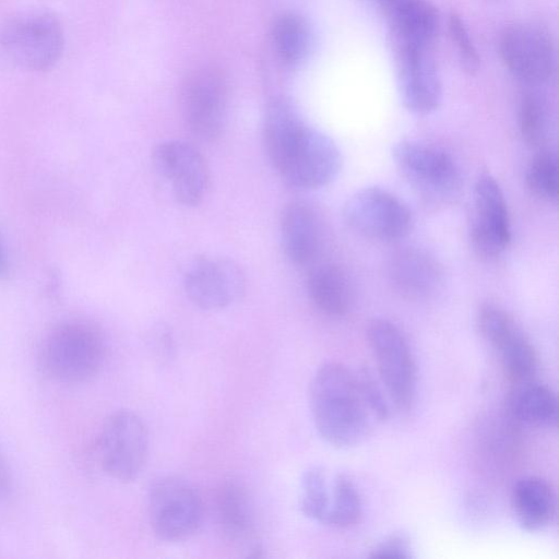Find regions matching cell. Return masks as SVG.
I'll return each mask as SVG.
<instances>
[{
	"label": "cell",
	"mask_w": 559,
	"mask_h": 559,
	"mask_svg": "<svg viewBox=\"0 0 559 559\" xmlns=\"http://www.w3.org/2000/svg\"><path fill=\"white\" fill-rule=\"evenodd\" d=\"M309 405L319 436L338 449L361 443L374 425L389 416L388 403L372 376L336 361L323 364L313 374Z\"/></svg>",
	"instance_id": "cell-1"
},
{
	"label": "cell",
	"mask_w": 559,
	"mask_h": 559,
	"mask_svg": "<svg viewBox=\"0 0 559 559\" xmlns=\"http://www.w3.org/2000/svg\"><path fill=\"white\" fill-rule=\"evenodd\" d=\"M215 503L224 536L258 556L254 512L247 490L236 481H226L218 488Z\"/></svg>",
	"instance_id": "cell-19"
},
{
	"label": "cell",
	"mask_w": 559,
	"mask_h": 559,
	"mask_svg": "<svg viewBox=\"0 0 559 559\" xmlns=\"http://www.w3.org/2000/svg\"><path fill=\"white\" fill-rule=\"evenodd\" d=\"M402 102L411 112L426 116L442 99V85L432 48L395 46Z\"/></svg>",
	"instance_id": "cell-15"
},
{
	"label": "cell",
	"mask_w": 559,
	"mask_h": 559,
	"mask_svg": "<svg viewBox=\"0 0 559 559\" xmlns=\"http://www.w3.org/2000/svg\"><path fill=\"white\" fill-rule=\"evenodd\" d=\"M343 214L353 230L379 241L404 238L414 225L407 204L379 187L364 188L352 194L344 204Z\"/></svg>",
	"instance_id": "cell-10"
},
{
	"label": "cell",
	"mask_w": 559,
	"mask_h": 559,
	"mask_svg": "<svg viewBox=\"0 0 559 559\" xmlns=\"http://www.w3.org/2000/svg\"><path fill=\"white\" fill-rule=\"evenodd\" d=\"M469 239L481 257L501 254L511 241L508 206L499 182L489 174L478 177L473 190Z\"/></svg>",
	"instance_id": "cell-11"
},
{
	"label": "cell",
	"mask_w": 559,
	"mask_h": 559,
	"mask_svg": "<svg viewBox=\"0 0 559 559\" xmlns=\"http://www.w3.org/2000/svg\"><path fill=\"white\" fill-rule=\"evenodd\" d=\"M504 377L512 385L534 380L538 369L535 347L520 326L495 349Z\"/></svg>",
	"instance_id": "cell-24"
},
{
	"label": "cell",
	"mask_w": 559,
	"mask_h": 559,
	"mask_svg": "<svg viewBox=\"0 0 559 559\" xmlns=\"http://www.w3.org/2000/svg\"><path fill=\"white\" fill-rule=\"evenodd\" d=\"M362 516V499L354 480L346 474H337L332 479L329 512L324 525L334 528H348Z\"/></svg>",
	"instance_id": "cell-25"
},
{
	"label": "cell",
	"mask_w": 559,
	"mask_h": 559,
	"mask_svg": "<svg viewBox=\"0 0 559 559\" xmlns=\"http://www.w3.org/2000/svg\"><path fill=\"white\" fill-rule=\"evenodd\" d=\"M153 164L171 188L175 199L186 205H198L210 185V170L202 153L183 140H167L157 144Z\"/></svg>",
	"instance_id": "cell-12"
},
{
	"label": "cell",
	"mask_w": 559,
	"mask_h": 559,
	"mask_svg": "<svg viewBox=\"0 0 559 559\" xmlns=\"http://www.w3.org/2000/svg\"><path fill=\"white\" fill-rule=\"evenodd\" d=\"M507 408L513 419L530 426L550 428L558 423L557 395L535 380L513 385Z\"/></svg>",
	"instance_id": "cell-23"
},
{
	"label": "cell",
	"mask_w": 559,
	"mask_h": 559,
	"mask_svg": "<svg viewBox=\"0 0 559 559\" xmlns=\"http://www.w3.org/2000/svg\"><path fill=\"white\" fill-rule=\"evenodd\" d=\"M203 510L201 496L181 477H162L148 491L150 524L163 540L179 542L191 536L202 522Z\"/></svg>",
	"instance_id": "cell-9"
},
{
	"label": "cell",
	"mask_w": 559,
	"mask_h": 559,
	"mask_svg": "<svg viewBox=\"0 0 559 559\" xmlns=\"http://www.w3.org/2000/svg\"><path fill=\"white\" fill-rule=\"evenodd\" d=\"M525 181L534 195L556 202L559 194L557 155L550 151L536 154L526 168Z\"/></svg>",
	"instance_id": "cell-27"
},
{
	"label": "cell",
	"mask_w": 559,
	"mask_h": 559,
	"mask_svg": "<svg viewBox=\"0 0 559 559\" xmlns=\"http://www.w3.org/2000/svg\"><path fill=\"white\" fill-rule=\"evenodd\" d=\"M476 325L483 340L493 349L519 328L509 312L493 304H485L478 309Z\"/></svg>",
	"instance_id": "cell-29"
},
{
	"label": "cell",
	"mask_w": 559,
	"mask_h": 559,
	"mask_svg": "<svg viewBox=\"0 0 559 559\" xmlns=\"http://www.w3.org/2000/svg\"><path fill=\"white\" fill-rule=\"evenodd\" d=\"M411 542L404 534H392L378 543L370 552L371 558L402 559L411 557Z\"/></svg>",
	"instance_id": "cell-31"
},
{
	"label": "cell",
	"mask_w": 559,
	"mask_h": 559,
	"mask_svg": "<svg viewBox=\"0 0 559 559\" xmlns=\"http://www.w3.org/2000/svg\"><path fill=\"white\" fill-rule=\"evenodd\" d=\"M9 271V262L0 236V280L7 278Z\"/></svg>",
	"instance_id": "cell-33"
},
{
	"label": "cell",
	"mask_w": 559,
	"mask_h": 559,
	"mask_svg": "<svg viewBox=\"0 0 559 559\" xmlns=\"http://www.w3.org/2000/svg\"><path fill=\"white\" fill-rule=\"evenodd\" d=\"M510 502L516 522L527 532L544 531L555 521V489L539 476L520 478L512 487Z\"/></svg>",
	"instance_id": "cell-20"
},
{
	"label": "cell",
	"mask_w": 559,
	"mask_h": 559,
	"mask_svg": "<svg viewBox=\"0 0 559 559\" xmlns=\"http://www.w3.org/2000/svg\"><path fill=\"white\" fill-rule=\"evenodd\" d=\"M549 127L547 104L537 95H526L519 108V129L523 140L532 146L539 145Z\"/></svg>",
	"instance_id": "cell-28"
},
{
	"label": "cell",
	"mask_w": 559,
	"mask_h": 559,
	"mask_svg": "<svg viewBox=\"0 0 559 559\" xmlns=\"http://www.w3.org/2000/svg\"><path fill=\"white\" fill-rule=\"evenodd\" d=\"M282 248L298 266L312 264L323 245V227L317 211L307 203L293 202L281 214Z\"/></svg>",
	"instance_id": "cell-18"
},
{
	"label": "cell",
	"mask_w": 559,
	"mask_h": 559,
	"mask_svg": "<svg viewBox=\"0 0 559 559\" xmlns=\"http://www.w3.org/2000/svg\"><path fill=\"white\" fill-rule=\"evenodd\" d=\"M395 46L432 48L439 14L428 0H377Z\"/></svg>",
	"instance_id": "cell-17"
},
{
	"label": "cell",
	"mask_w": 559,
	"mask_h": 559,
	"mask_svg": "<svg viewBox=\"0 0 559 559\" xmlns=\"http://www.w3.org/2000/svg\"><path fill=\"white\" fill-rule=\"evenodd\" d=\"M386 273L393 289L403 298L425 300L442 286L443 270L433 255L418 248H403L389 259Z\"/></svg>",
	"instance_id": "cell-16"
},
{
	"label": "cell",
	"mask_w": 559,
	"mask_h": 559,
	"mask_svg": "<svg viewBox=\"0 0 559 559\" xmlns=\"http://www.w3.org/2000/svg\"><path fill=\"white\" fill-rule=\"evenodd\" d=\"M183 286L187 296L195 306L204 310H219L241 297L246 280L243 272L234 261L204 257L189 266Z\"/></svg>",
	"instance_id": "cell-14"
},
{
	"label": "cell",
	"mask_w": 559,
	"mask_h": 559,
	"mask_svg": "<svg viewBox=\"0 0 559 559\" xmlns=\"http://www.w3.org/2000/svg\"><path fill=\"white\" fill-rule=\"evenodd\" d=\"M332 492V479L330 481L325 471L321 467H309L301 478L300 507L302 513L321 524H324Z\"/></svg>",
	"instance_id": "cell-26"
},
{
	"label": "cell",
	"mask_w": 559,
	"mask_h": 559,
	"mask_svg": "<svg viewBox=\"0 0 559 559\" xmlns=\"http://www.w3.org/2000/svg\"><path fill=\"white\" fill-rule=\"evenodd\" d=\"M312 43L311 25L300 13L286 11L274 19L271 25V44L282 67H299L308 58Z\"/></svg>",
	"instance_id": "cell-22"
},
{
	"label": "cell",
	"mask_w": 559,
	"mask_h": 559,
	"mask_svg": "<svg viewBox=\"0 0 559 559\" xmlns=\"http://www.w3.org/2000/svg\"><path fill=\"white\" fill-rule=\"evenodd\" d=\"M367 341L388 396L407 412L416 397L417 368L405 334L394 322L377 318L367 326Z\"/></svg>",
	"instance_id": "cell-5"
},
{
	"label": "cell",
	"mask_w": 559,
	"mask_h": 559,
	"mask_svg": "<svg viewBox=\"0 0 559 559\" xmlns=\"http://www.w3.org/2000/svg\"><path fill=\"white\" fill-rule=\"evenodd\" d=\"M500 55L509 71L530 83L547 82L556 72V48L550 36L533 25H514L500 38Z\"/></svg>",
	"instance_id": "cell-13"
},
{
	"label": "cell",
	"mask_w": 559,
	"mask_h": 559,
	"mask_svg": "<svg viewBox=\"0 0 559 559\" xmlns=\"http://www.w3.org/2000/svg\"><path fill=\"white\" fill-rule=\"evenodd\" d=\"M148 445L143 419L129 409L116 411L106 418L98 435L99 464L111 478L133 481L146 463Z\"/></svg>",
	"instance_id": "cell-7"
},
{
	"label": "cell",
	"mask_w": 559,
	"mask_h": 559,
	"mask_svg": "<svg viewBox=\"0 0 559 559\" xmlns=\"http://www.w3.org/2000/svg\"><path fill=\"white\" fill-rule=\"evenodd\" d=\"M106 356L100 331L85 321H67L52 328L39 348V365L51 379L84 382L102 368Z\"/></svg>",
	"instance_id": "cell-3"
},
{
	"label": "cell",
	"mask_w": 559,
	"mask_h": 559,
	"mask_svg": "<svg viewBox=\"0 0 559 559\" xmlns=\"http://www.w3.org/2000/svg\"><path fill=\"white\" fill-rule=\"evenodd\" d=\"M394 164L405 180L427 200L447 202L460 190L461 175L444 151L419 140H401L392 148Z\"/></svg>",
	"instance_id": "cell-8"
},
{
	"label": "cell",
	"mask_w": 559,
	"mask_h": 559,
	"mask_svg": "<svg viewBox=\"0 0 559 559\" xmlns=\"http://www.w3.org/2000/svg\"><path fill=\"white\" fill-rule=\"evenodd\" d=\"M12 486L13 478L10 465L4 455L0 452V501L5 500L10 496Z\"/></svg>",
	"instance_id": "cell-32"
},
{
	"label": "cell",
	"mask_w": 559,
	"mask_h": 559,
	"mask_svg": "<svg viewBox=\"0 0 559 559\" xmlns=\"http://www.w3.org/2000/svg\"><path fill=\"white\" fill-rule=\"evenodd\" d=\"M63 48L62 26L50 13L24 14L0 28V57L24 70L44 72L53 68Z\"/></svg>",
	"instance_id": "cell-4"
},
{
	"label": "cell",
	"mask_w": 559,
	"mask_h": 559,
	"mask_svg": "<svg viewBox=\"0 0 559 559\" xmlns=\"http://www.w3.org/2000/svg\"><path fill=\"white\" fill-rule=\"evenodd\" d=\"M269 160L283 179L300 189H318L335 179L342 166L335 142L308 126L297 111H280L262 126Z\"/></svg>",
	"instance_id": "cell-2"
},
{
	"label": "cell",
	"mask_w": 559,
	"mask_h": 559,
	"mask_svg": "<svg viewBox=\"0 0 559 559\" xmlns=\"http://www.w3.org/2000/svg\"><path fill=\"white\" fill-rule=\"evenodd\" d=\"M307 292L316 308L332 318L347 314L353 304V292L346 273L337 265L324 263L311 269Z\"/></svg>",
	"instance_id": "cell-21"
},
{
	"label": "cell",
	"mask_w": 559,
	"mask_h": 559,
	"mask_svg": "<svg viewBox=\"0 0 559 559\" xmlns=\"http://www.w3.org/2000/svg\"><path fill=\"white\" fill-rule=\"evenodd\" d=\"M449 32L457 49L462 68L468 74H475L480 66L479 53L464 21L455 12L449 16Z\"/></svg>",
	"instance_id": "cell-30"
},
{
	"label": "cell",
	"mask_w": 559,
	"mask_h": 559,
	"mask_svg": "<svg viewBox=\"0 0 559 559\" xmlns=\"http://www.w3.org/2000/svg\"><path fill=\"white\" fill-rule=\"evenodd\" d=\"M229 83L222 69L204 64L190 71L180 88V108L189 131L202 141L221 136L228 111Z\"/></svg>",
	"instance_id": "cell-6"
}]
</instances>
